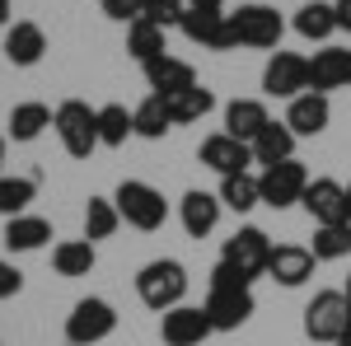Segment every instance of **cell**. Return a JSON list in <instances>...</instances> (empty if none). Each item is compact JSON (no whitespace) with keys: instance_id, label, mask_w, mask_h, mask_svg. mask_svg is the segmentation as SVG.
<instances>
[{"instance_id":"obj_1","label":"cell","mask_w":351,"mask_h":346,"mask_svg":"<svg viewBox=\"0 0 351 346\" xmlns=\"http://www.w3.org/2000/svg\"><path fill=\"white\" fill-rule=\"evenodd\" d=\"M52 127L66 145L71 160H89L99 150V108L80 103V99H66V103L52 112Z\"/></svg>"},{"instance_id":"obj_2","label":"cell","mask_w":351,"mask_h":346,"mask_svg":"<svg viewBox=\"0 0 351 346\" xmlns=\"http://www.w3.org/2000/svg\"><path fill=\"white\" fill-rule=\"evenodd\" d=\"M136 295L164 314V309H173V304H183V295H188V271L183 262H173V258H155V262L141 267V276H136Z\"/></svg>"},{"instance_id":"obj_3","label":"cell","mask_w":351,"mask_h":346,"mask_svg":"<svg viewBox=\"0 0 351 346\" xmlns=\"http://www.w3.org/2000/svg\"><path fill=\"white\" fill-rule=\"evenodd\" d=\"M112 206L117 215L132 225V230H160L164 220H169V201H164V192H155L150 183H141V178H127V183L117 187V197H112Z\"/></svg>"},{"instance_id":"obj_4","label":"cell","mask_w":351,"mask_h":346,"mask_svg":"<svg viewBox=\"0 0 351 346\" xmlns=\"http://www.w3.org/2000/svg\"><path fill=\"white\" fill-rule=\"evenodd\" d=\"M304 332L314 342H342L351 332V299L347 291H319L309 304H304Z\"/></svg>"},{"instance_id":"obj_5","label":"cell","mask_w":351,"mask_h":346,"mask_svg":"<svg viewBox=\"0 0 351 346\" xmlns=\"http://www.w3.org/2000/svg\"><path fill=\"white\" fill-rule=\"evenodd\" d=\"M117 332V309L108 299H80L71 314H66V342L71 346H99Z\"/></svg>"},{"instance_id":"obj_6","label":"cell","mask_w":351,"mask_h":346,"mask_svg":"<svg viewBox=\"0 0 351 346\" xmlns=\"http://www.w3.org/2000/svg\"><path fill=\"white\" fill-rule=\"evenodd\" d=\"M267 258H271V239L258 230V225L234 230V239H225V253H220V262L234 267L248 286H253L258 276H267Z\"/></svg>"},{"instance_id":"obj_7","label":"cell","mask_w":351,"mask_h":346,"mask_svg":"<svg viewBox=\"0 0 351 346\" xmlns=\"http://www.w3.org/2000/svg\"><path fill=\"white\" fill-rule=\"evenodd\" d=\"M253 309H258L253 286H211V291H206V304H202V314L211 319L216 332H234V328H243V323L253 319Z\"/></svg>"},{"instance_id":"obj_8","label":"cell","mask_w":351,"mask_h":346,"mask_svg":"<svg viewBox=\"0 0 351 346\" xmlns=\"http://www.w3.org/2000/svg\"><path fill=\"white\" fill-rule=\"evenodd\" d=\"M304 187H309L304 164L300 160H281V164H271V169H263L258 197H263V206H271V211H286V206H300Z\"/></svg>"},{"instance_id":"obj_9","label":"cell","mask_w":351,"mask_h":346,"mask_svg":"<svg viewBox=\"0 0 351 346\" xmlns=\"http://www.w3.org/2000/svg\"><path fill=\"white\" fill-rule=\"evenodd\" d=\"M178 28L188 33V42L206 47V52H230V47H239V38H234V19H230L225 10H183Z\"/></svg>"},{"instance_id":"obj_10","label":"cell","mask_w":351,"mask_h":346,"mask_svg":"<svg viewBox=\"0 0 351 346\" xmlns=\"http://www.w3.org/2000/svg\"><path fill=\"white\" fill-rule=\"evenodd\" d=\"M304 89H309V56L271 52L267 71H263V94L267 99H300Z\"/></svg>"},{"instance_id":"obj_11","label":"cell","mask_w":351,"mask_h":346,"mask_svg":"<svg viewBox=\"0 0 351 346\" xmlns=\"http://www.w3.org/2000/svg\"><path fill=\"white\" fill-rule=\"evenodd\" d=\"M300 206L309 211L314 225H342V220H351L347 187L337 183V178H309L304 197H300Z\"/></svg>"},{"instance_id":"obj_12","label":"cell","mask_w":351,"mask_h":346,"mask_svg":"<svg viewBox=\"0 0 351 346\" xmlns=\"http://www.w3.org/2000/svg\"><path fill=\"white\" fill-rule=\"evenodd\" d=\"M234 19V38H239V47H276L281 42V14L271 10V5H239V14H230Z\"/></svg>"},{"instance_id":"obj_13","label":"cell","mask_w":351,"mask_h":346,"mask_svg":"<svg viewBox=\"0 0 351 346\" xmlns=\"http://www.w3.org/2000/svg\"><path fill=\"white\" fill-rule=\"evenodd\" d=\"M211 332H216L211 319H206L202 309H192V304H173V309H164V323H160L164 346H202Z\"/></svg>"},{"instance_id":"obj_14","label":"cell","mask_w":351,"mask_h":346,"mask_svg":"<svg viewBox=\"0 0 351 346\" xmlns=\"http://www.w3.org/2000/svg\"><path fill=\"white\" fill-rule=\"evenodd\" d=\"M197 160L206 164V169H216L220 178H230V173H248L253 150H248V140H234V136L220 132V136H206V140H202Z\"/></svg>"},{"instance_id":"obj_15","label":"cell","mask_w":351,"mask_h":346,"mask_svg":"<svg viewBox=\"0 0 351 346\" xmlns=\"http://www.w3.org/2000/svg\"><path fill=\"white\" fill-rule=\"evenodd\" d=\"M314 262H319V258H314L309 248H300V243H276L271 258H267V276L276 286H291V291H295V286H304V281L314 276Z\"/></svg>"},{"instance_id":"obj_16","label":"cell","mask_w":351,"mask_h":346,"mask_svg":"<svg viewBox=\"0 0 351 346\" xmlns=\"http://www.w3.org/2000/svg\"><path fill=\"white\" fill-rule=\"evenodd\" d=\"M342 84H351V52L347 47L314 52V61H309V89L314 94H328V89H342Z\"/></svg>"},{"instance_id":"obj_17","label":"cell","mask_w":351,"mask_h":346,"mask_svg":"<svg viewBox=\"0 0 351 346\" xmlns=\"http://www.w3.org/2000/svg\"><path fill=\"white\" fill-rule=\"evenodd\" d=\"M178 215H183V230H188L192 239H206V234L220 225V197H216V192L192 187L188 197L178 201Z\"/></svg>"},{"instance_id":"obj_18","label":"cell","mask_w":351,"mask_h":346,"mask_svg":"<svg viewBox=\"0 0 351 346\" xmlns=\"http://www.w3.org/2000/svg\"><path fill=\"white\" fill-rule=\"evenodd\" d=\"M328 117H332L328 94H314V89H304V94L291 99V108H286V127L295 136H319L328 127Z\"/></svg>"},{"instance_id":"obj_19","label":"cell","mask_w":351,"mask_h":346,"mask_svg":"<svg viewBox=\"0 0 351 346\" xmlns=\"http://www.w3.org/2000/svg\"><path fill=\"white\" fill-rule=\"evenodd\" d=\"M295 140L300 136L286 122H267L263 132L248 140V150H253V160L263 164V169H271V164H281V160H295Z\"/></svg>"},{"instance_id":"obj_20","label":"cell","mask_w":351,"mask_h":346,"mask_svg":"<svg viewBox=\"0 0 351 346\" xmlns=\"http://www.w3.org/2000/svg\"><path fill=\"white\" fill-rule=\"evenodd\" d=\"M164 108H169V122L173 127H188V122H202L211 108H216V94L206 84H192V89H178V94H160Z\"/></svg>"},{"instance_id":"obj_21","label":"cell","mask_w":351,"mask_h":346,"mask_svg":"<svg viewBox=\"0 0 351 346\" xmlns=\"http://www.w3.org/2000/svg\"><path fill=\"white\" fill-rule=\"evenodd\" d=\"M145 80L155 94H178V89H192L197 84V71H192L188 61H178V56H155V61H145Z\"/></svg>"},{"instance_id":"obj_22","label":"cell","mask_w":351,"mask_h":346,"mask_svg":"<svg viewBox=\"0 0 351 346\" xmlns=\"http://www.w3.org/2000/svg\"><path fill=\"white\" fill-rule=\"evenodd\" d=\"M52 239V220H43V215H10V225H5V248L10 253H38L43 243Z\"/></svg>"},{"instance_id":"obj_23","label":"cell","mask_w":351,"mask_h":346,"mask_svg":"<svg viewBox=\"0 0 351 346\" xmlns=\"http://www.w3.org/2000/svg\"><path fill=\"white\" fill-rule=\"evenodd\" d=\"M267 122L271 117H267L263 99H234V103L225 108V136H234V140H253Z\"/></svg>"},{"instance_id":"obj_24","label":"cell","mask_w":351,"mask_h":346,"mask_svg":"<svg viewBox=\"0 0 351 346\" xmlns=\"http://www.w3.org/2000/svg\"><path fill=\"white\" fill-rule=\"evenodd\" d=\"M43 52H47V33L38 24H14L10 33H5V56L14 61V66H38L43 61Z\"/></svg>"},{"instance_id":"obj_25","label":"cell","mask_w":351,"mask_h":346,"mask_svg":"<svg viewBox=\"0 0 351 346\" xmlns=\"http://www.w3.org/2000/svg\"><path fill=\"white\" fill-rule=\"evenodd\" d=\"M127 52L145 66V61H155V56L169 52V28L150 24V19H136V24H127Z\"/></svg>"},{"instance_id":"obj_26","label":"cell","mask_w":351,"mask_h":346,"mask_svg":"<svg viewBox=\"0 0 351 346\" xmlns=\"http://www.w3.org/2000/svg\"><path fill=\"white\" fill-rule=\"evenodd\" d=\"M52 267H56V276H89L94 271V243L89 239H66V243H56L52 248Z\"/></svg>"},{"instance_id":"obj_27","label":"cell","mask_w":351,"mask_h":346,"mask_svg":"<svg viewBox=\"0 0 351 346\" xmlns=\"http://www.w3.org/2000/svg\"><path fill=\"white\" fill-rule=\"evenodd\" d=\"M295 33L309 38V42H328V38L337 33V10L324 5V0H309V5L295 14Z\"/></svg>"},{"instance_id":"obj_28","label":"cell","mask_w":351,"mask_h":346,"mask_svg":"<svg viewBox=\"0 0 351 346\" xmlns=\"http://www.w3.org/2000/svg\"><path fill=\"white\" fill-rule=\"evenodd\" d=\"M38 197V173H0V215H24Z\"/></svg>"},{"instance_id":"obj_29","label":"cell","mask_w":351,"mask_h":346,"mask_svg":"<svg viewBox=\"0 0 351 346\" xmlns=\"http://www.w3.org/2000/svg\"><path fill=\"white\" fill-rule=\"evenodd\" d=\"M52 127V108L47 103H14L10 108V136L14 140H38Z\"/></svg>"},{"instance_id":"obj_30","label":"cell","mask_w":351,"mask_h":346,"mask_svg":"<svg viewBox=\"0 0 351 346\" xmlns=\"http://www.w3.org/2000/svg\"><path fill=\"white\" fill-rule=\"evenodd\" d=\"M319 262H337V258H351V220L342 225H319L314 230V248H309Z\"/></svg>"},{"instance_id":"obj_31","label":"cell","mask_w":351,"mask_h":346,"mask_svg":"<svg viewBox=\"0 0 351 346\" xmlns=\"http://www.w3.org/2000/svg\"><path fill=\"white\" fill-rule=\"evenodd\" d=\"M220 206H230V211H253V206H263V197H258V178L253 173H230V178H220Z\"/></svg>"},{"instance_id":"obj_32","label":"cell","mask_w":351,"mask_h":346,"mask_svg":"<svg viewBox=\"0 0 351 346\" xmlns=\"http://www.w3.org/2000/svg\"><path fill=\"white\" fill-rule=\"evenodd\" d=\"M132 122H136V136H145V140H164V132H173L169 108H164L160 94H150L141 108H132Z\"/></svg>"},{"instance_id":"obj_33","label":"cell","mask_w":351,"mask_h":346,"mask_svg":"<svg viewBox=\"0 0 351 346\" xmlns=\"http://www.w3.org/2000/svg\"><path fill=\"white\" fill-rule=\"evenodd\" d=\"M122 225V215L112 206L108 197H89V206H84V239L99 243V239H112V230Z\"/></svg>"},{"instance_id":"obj_34","label":"cell","mask_w":351,"mask_h":346,"mask_svg":"<svg viewBox=\"0 0 351 346\" xmlns=\"http://www.w3.org/2000/svg\"><path fill=\"white\" fill-rule=\"evenodd\" d=\"M127 136H136V122L122 103L99 108V145H127Z\"/></svg>"},{"instance_id":"obj_35","label":"cell","mask_w":351,"mask_h":346,"mask_svg":"<svg viewBox=\"0 0 351 346\" xmlns=\"http://www.w3.org/2000/svg\"><path fill=\"white\" fill-rule=\"evenodd\" d=\"M183 10H188V0H145V19L160 28H173L183 19Z\"/></svg>"},{"instance_id":"obj_36","label":"cell","mask_w":351,"mask_h":346,"mask_svg":"<svg viewBox=\"0 0 351 346\" xmlns=\"http://www.w3.org/2000/svg\"><path fill=\"white\" fill-rule=\"evenodd\" d=\"M104 14L117 24H136V19H145V0H104Z\"/></svg>"},{"instance_id":"obj_37","label":"cell","mask_w":351,"mask_h":346,"mask_svg":"<svg viewBox=\"0 0 351 346\" xmlns=\"http://www.w3.org/2000/svg\"><path fill=\"white\" fill-rule=\"evenodd\" d=\"M19 291H24V271H19L14 262H5V258H0V299H14Z\"/></svg>"},{"instance_id":"obj_38","label":"cell","mask_w":351,"mask_h":346,"mask_svg":"<svg viewBox=\"0 0 351 346\" xmlns=\"http://www.w3.org/2000/svg\"><path fill=\"white\" fill-rule=\"evenodd\" d=\"M332 10H337V28H347V33H351V0H337Z\"/></svg>"},{"instance_id":"obj_39","label":"cell","mask_w":351,"mask_h":346,"mask_svg":"<svg viewBox=\"0 0 351 346\" xmlns=\"http://www.w3.org/2000/svg\"><path fill=\"white\" fill-rule=\"evenodd\" d=\"M225 0H188V10H220Z\"/></svg>"},{"instance_id":"obj_40","label":"cell","mask_w":351,"mask_h":346,"mask_svg":"<svg viewBox=\"0 0 351 346\" xmlns=\"http://www.w3.org/2000/svg\"><path fill=\"white\" fill-rule=\"evenodd\" d=\"M0 24H10V0H0Z\"/></svg>"},{"instance_id":"obj_41","label":"cell","mask_w":351,"mask_h":346,"mask_svg":"<svg viewBox=\"0 0 351 346\" xmlns=\"http://www.w3.org/2000/svg\"><path fill=\"white\" fill-rule=\"evenodd\" d=\"M0 173H5V136H0Z\"/></svg>"},{"instance_id":"obj_42","label":"cell","mask_w":351,"mask_h":346,"mask_svg":"<svg viewBox=\"0 0 351 346\" xmlns=\"http://www.w3.org/2000/svg\"><path fill=\"white\" fill-rule=\"evenodd\" d=\"M337 346H351V332H347V337H342V342H337Z\"/></svg>"},{"instance_id":"obj_43","label":"cell","mask_w":351,"mask_h":346,"mask_svg":"<svg viewBox=\"0 0 351 346\" xmlns=\"http://www.w3.org/2000/svg\"><path fill=\"white\" fill-rule=\"evenodd\" d=\"M347 299H351V276H347Z\"/></svg>"},{"instance_id":"obj_44","label":"cell","mask_w":351,"mask_h":346,"mask_svg":"<svg viewBox=\"0 0 351 346\" xmlns=\"http://www.w3.org/2000/svg\"><path fill=\"white\" fill-rule=\"evenodd\" d=\"M347 206H351V187H347Z\"/></svg>"}]
</instances>
